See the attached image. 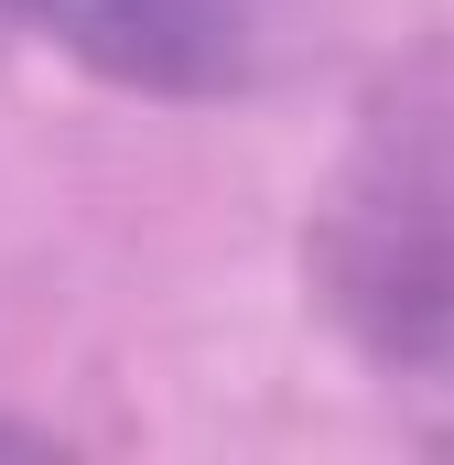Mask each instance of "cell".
<instances>
[{
    "label": "cell",
    "mask_w": 454,
    "mask_h": 465,
    "mask_svg": "<svg viewBox=\"0 0 454 465\" xmlns=\"http://www.w3.org/2000/svg\"><path fill=\"white\" fill-rule=\"evenodd\" d=\"M33 33H54L65 54H87L119 87L152 98H217L249 76V33L260 0H11Z\"/></svg>",
    "instance_id": "cell-1"
},
{
    "label": "cell",
    "mask_w": 454,
    "mask_h": 465,
    "mask_svg": "<svg viewBox=\"0 0 454 465\" xmlns=\"http://www.w3.org/2000/svg\"><path fill=\"white\" fill-rule=\"evenodd\" d=\"M0 444H11V433H0Z\"/></svg>",
    "instance_id": "cell-2"
}]
</instances>
